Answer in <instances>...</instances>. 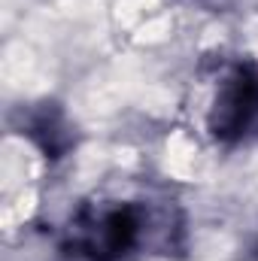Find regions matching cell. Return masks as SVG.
<instances>
[{
    "mask_svg": "<svg viewBox=\"0 0 258 261\" xmlns=\"http://www.w3.org/2000/svg\"><path fill=\"white\" fill-rule=\"evenodd\" d=\"M73 231V252L85 255L88 261H119L140 240V213L131 203L82 213Z\"/></svg>",
    "mask_w": 258,
    "mask_h": 261,
    "instance_id": "obj_1",
    "label": "cell"
},
{
    "mask_svg": "<svg viewBox=\"0 0 258 261\" xmlns=\"http://www.w3.org/2000/svg\"><path fill=\"white\" fill-rule=\"evenodd\" d=\"M258 125V73L252 67H234L222 82L210 110V130L216 140L234 143Z\"/></svg>",
    "mask_w": 258,
    "mask_h": 261,
    "instance_id": "obj_2",
    "label": "cell"
},
{
    "mask_svg": "<svg viewBox=\"0 0 258 261\" xmlns=\"http://www.w3.org/2000/svg\"><path fill=\"white\" fill-rule=\"evenodd\" d=\"M255 261H258V249H255Z\"/></svg>",
    "mask_w": 258,
    "mask_h": 261,
    "instance_id": "obj_3",
    "label": "cell"
}]
</instances>
